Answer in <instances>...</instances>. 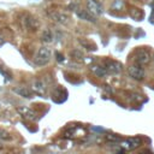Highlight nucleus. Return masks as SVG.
Returning <instances> with one entry per match:
<instances>
[{
    "label": "nucleus",
    "mask_w": 154,
    "mask_h": 154,
    "mask_svg": "<svg viewBox=\"0 0 154 154\" xmlns=\"http://www.w3.org/2000/svg\"><path fill=\"white\" fill-rule=\"evenodd\" d=\"M51 55H52L51 48H48V47H42V48H40V49L36 52V54H35V57H34V64H35L36 66H45L46 64L49 63Z\"/></svg>",
    "instance_id": "nucleus-1"
},
{
    "label": "nucleus",
    "mask_w": 154,
    "mask_h": 154,
    "mask_svg": "<svg viewBox=\"0 0 154 154\" xmlns=\"http://www.w3.org/2000/svg\"><path fill=\"white\" fill-rule=\"evenodd\" d=\"M14 91H16L17 94H19L20 96L26 97V99L32 97V94H34L32 89H29V88H26V87H20V88H17V89H14Z\"/></svg>",
    "instance_id": "nucleus-10"
},
{
    "label": "nucleus",
    "mask_w": 154,
    "mask_h": 154,
    "mask_svg": "<svg viewBox=\"0 0 154 154\" xmlns=\"http://www.w3.org/2000/svg\"><path fill=\"white\" fill-rule=\"evenodd\" d=\"M18 112L20 113V116L28 120H35L37 118V113L32 109V108H29L26 106H22V107H18Z\"/></svg>",
    "instance_id": "nucleus-6"
},
{
    "label": "nucleus",
    "mask_w": 154,
    "mask_h": 154,
    "mask_svg": "<svg viewBox=\"0 0 154 154\" xmlns=\"http://www.w3.org/2000/svg\"><path fill=\"white\" fill-rule=\"evenodd\" d=\"M90 70H91V72H93L94 75H96L97 77H103V76L107 73L106 69H105V67H101V66H99V65H91V66H90Z\"/></svg>",
    "instance_id": "nucleus-12"
},
{
    "label": "nucleus",
    "mask_w": 154,
    "mask_h": 154,
    "mask_svg": "<svg viewBox=\"0 0 154 154\" xmlns=\"http://www.w3.org/2000/svg\"><path fill=\"white\" fill-rule=\"evenodd\" d=\"M105 69L107 73H119L122 71V65L116 60H106L105 61Z\"/></svg>",
    "instance_id": "nucleus-5"
},
{
    "label": "nucleus",
    "mask_w": 154,
    "mask_h": 154,
    "mask_svg": "<svg viewBox=\"0 0 154 154\" xmlns=\"http://www.w3.org/2000/svg\"><path fill=\"white\" fill-rule=\"evenodd\" d=\"M130 13H131V17H132V18H135V19H137V20H138V19H141V18L143 17V12H142V11H140L138 8H132Z\"/></svg>",
    "instance_id": "nucleus-13"
},
{
    "label": "nucleus",
    "mask_w": 154,
    "mask_h": 154,
    "mask_svg": "<svg viewBox=\"0 0 154 154\" xmlns=\"http://www.w3.org/2000/svg\"><path fill=\"white\" fill-rule=\"evenodd\" d=\"M153 59H154V58H153Z\"/></svg>",
    "instance_id": "nucleus-19"
},
{
    "label": "nucleus",
    "mask_w": 154,
    "mask_h": 154,
    "mask_svg": "<svg viewBox=\"0 0 154 154\" xmlns=\"http://www.w3.org/2000/svg\"><path fill=\"white\" fill-rule=\"evenodd\" d=\"M87 10L95 17L102 13V6L97 0H87Z\"/></svg>",
    "instance_id": "nucleus-4"
},
{
    "label": "nucleus",
    "mask_w": 154,
    "mask_h": 154,
    "mask_svg": "<svg viewBox=\"0 0 154 154\" xmlns=\"http://www.w3.org/2000/svg\"><path fill=\"white\" fill-rule=\"evenodd\" d=\"M53 40V36H52V32L49 30H46L43 34H42V41L45 42H52Z\"/></svg>",
    "instance_id": "nucleus-14"
},
{
    "label": "nucleus",
    "mask_w": 154,
    "mask_h": 154,
    "mask_svg": "<svg viewBox=\"0 0 154 154\" xmlns=\"http://www.w3.org/2000/svg\"><path fill=\"white\" fill-rule=\"evenodd\" d=\"M129 75L134 78V79H137V81H141L143 77H144V70L143 67L140 65V64H134V65H130L129 66Z\"/></svg>",
    "instance_id": "nucleus-3"
},
{
    "label": "nucleus",
    "mask_w": 154,
    "mask_h": 154,
    "mask_svg": "<svg viewBox=\"0 0 154 154\" xmlns=\"http://www.w3.org/2000/svg\"><path fill=\"white\" fill-rule=\"evenodd\" d=\"M149 59H150L149 53H148L147 51H144V49H140V51H137L136 54H135V61H136V64L146 65V64L149 63Z\"/></svg>",
    "instance_id": "nucleus-7"
},
{
    "label": "nucleus",
    "mask_w": 154,
    "mask_h": 154,
    "mask_svg": "<svg viewBox=\"0 0 154 154\" xmlns=\"http://www.w3.org/2000/svg\"><path fill=\"white\" fill-rule=\"evenodd\" d=\"M71 58H72V59H75V60L81 61V60H82V58H83V54H82L79 51L75 49V51H72V52H71Z\"/></svg>",
    "instance_id": "nucleus-15"
},
{
    "label": "nucleus",
    "mask_w": 154,
    "mask_h": 154,
    "mask_svg": "<svg viewBox=\"0 0 154 154\" xmlns=\"http://www.w3.org/2000/svg\"><path fill=\"white\" fill-rule=\"evenodd\" d=\"M76 14H77V17H79L83 20H88V22H91V23L96 22V17L93 16L88 10H77Z\"/></svg>",
    "instance_id": "nucleus-8"
},
{
    "label": "nucleus",
    "mask_w": 154,
    "mask_h": 154,
    "mask_svg": "<svg viewBox=\"0 0 154 154\" xmlns=\"http://www.w3.org/2000/svg\"><path fill=\"white\" fill-rule=\"evenodd\" d=\"M4 42H5V40H4L1 36H0V46H2V45H4Z\"/></svg>",
    "instance_id": "nucleus-18"
},
{
    "label": "nucleus",
    "mask_w": 154,
    "mask_h": 154,
    "mask_svg": "<svg viewBox=\"0 0 154 154\" xmlns=\"http://www.w3.org/2000/svg\"><path fill=\"white\" fill-rule=\"evenodd\" d=\"M47 14L51 17V19H53L54 22H57V23H59V24H66V23L69 22V16H67L66 13L61 12V11L54 10V11L47 12Z\"/></svg>",
    "instance_id": "nucleus-2"
},
{
    "label": "nucleus",
    "mask_w": 154,
    "mask_h": 154,
    "mask_svg": "<svg viewBox=\"0 0 154 154\" xmlns=\"http://www.w3.org/2000/svg\"><path fill=\"white\" fill-rule=\"evenodd\" d=\"M107 140H111V141H119L120 138L117 137V136H112V135L109 136V135H108V136H107Z\"/></svg>",
    "instance_id": "nucleus-17"
},
{
    "label": "nucleus",
    "mask_w": 154,
    "mask_h": 154,
    "mask_svg": "<svg viewBox=\"0 0 154 154\" xmlns=\"http://www.w3.org/2000/svg\"><path fill=\"white\" fill-rule=\"evenodd\" d=\"M0 140H4V141H8V140H11V135L6 131V130H4V129H0Z\"/></svg>",
    "instance_id": "nucleus-16"
},
{
    "label": "nucleus",
    "mask_w": 154,
    "mask_h": 154,
    "mask_svg": "<svg viewBox=\"0 0 154 154\" xmlns=\"http://www.w3.org/2000/svg\"><path fill=\"white\" fill-rule=\"evenodd\" d=\"M140 138H137V137H134V138H130V140H128L126 142H124V147L126 148V149H135L136 147H138L140 146Z\"/></svg>",
    "instance_id": "nucleus-11"
},
{
    "label": "nucleus",
    "mask_w": 154,
    "mask_h": 154,
    "mask_svg": "<svg viewBox=\"0 0 154 154\" xmlns=\"http://www.w3.org/2000/svg\"><path fill=\"white\" fill-rule=\"evenodd\" d=\"M32 91L38 95H46V87L42 81H35L32 84Z\"/></svg>",
    "instance_id": "nucleus-9"
}]
</instances>
